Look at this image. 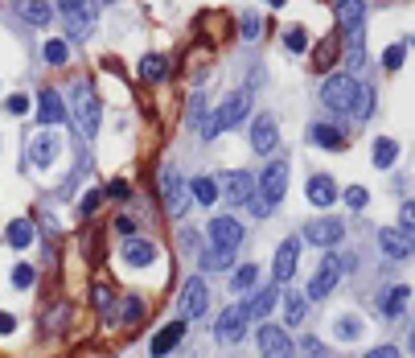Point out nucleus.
Wrapping results in <instances>:
<instances>
[{
    "label": "nucleus",
    "instance_id": "1",
    "mask_svg": "<svg viewBox=\"0 0 415 358\" xmlns=\"http://www.w3.org/2000/svg\"><path fill=\"white\" fill-rule=\"evenodd\" d=\"M370 95L366 83H358L350 70L345 75H329L321 83V103L333 111V116H354V120H362V99Z\"/></svg>",
    "mask_w": 415,
    "mask_h": 358
},
{
    "label": "nucleus",
    "instance_id": "2",
    "mask_svg": "<svg viewBox=\"0 0 415 358\" xmlns=\"http://www.w3.org/2000/svg\"><path fill=\"white\" fill-rule=\"evenodd\" d=\"M251 116V95L247 91H234V95H227L218 107H214V116H210V124L202 128V136L210 140V136H218V132H227V128H234V124H243Z\"/></svg>",
    "mask_w": 415,
    "mask_h": 358
},
{
    "label": "nucleus",
    "instance_id": "3",
    "mask_svg": "<svg viewBox=\"0 0 415 358\" xmlns=\"http://www.w3.org/2000/svg\"><path fill=\"white\" fill-rule=\"evenodd\" d=\"M70 116H74V128H79V136H87V140H91V136L99 132V120H103V103H99V95H95L91 83H79V87H74Z\"/></svg>",
    "mask_w": 415,
    "mask_h": 358
},
{
    "label": "nucleus",
    "instance_id": "4",
    "mask_svg": "<svg viewBox=\"0 0 415 358\" xmlns=\"http://www.w3.org/2000/svg\"><path fill=\"white\" fill-rule=\"evenodd\" d=\"M214 189H218L227 202H234V206H247V202H251V194H255V178H251V173H243V169H227V173H218V178H214Z\"/></svg>",
    "mask_w": 415,
    "mask_h": 358
},
{
    "label": "nucleus",
    "instance_id": "5",
    "mask_svg": "<svg viewBox=\"0 0 415 358\" xmlns=\"http://www.w3.org/2000/svg\"><path fill=\"white\" fill-rule=\"evenodd\" d=\"M284 189H288V161H272L263 169V178L255 181V198L263 206H276L279 198H284Z\"/></svg>",
    "mask_w": 415,
    "mask_h": 358
},
{
    "label": "nucleus",
    "instance_id": "6",
    "mask_svg": "<svg viewBox=\"0 0 415 358\" xmlns=\"http://www.w3.org/2000/svg\"><path fill=\"white\" fill-rule=\"evenodd\" d=\"M58 13L70 21V38H87L95 29V4L91 0H58Z\"/></svg>",
    "mask_w": 415,
    "mask_h": 358
},
{
    "label": "nucleus",
    "instance_id": "7",
    "mask_svg": "<svg viewBox=\"0 0 415 358\" xmlns=\"http://www.w3.org/2000/svg\"><path fill=\"white\" fill-rule=\"evenodd\" d=\"M206 239H210V247L234 251V247L243 243V223L231 219V215H218V219H210V223H206Z\"/></svg>",
    "mask_w": 415,
    "mask_h": 358
},
{
    "label": "nucleus",
    "instance_id": "8",
    "mask_svg": "<svg viewBox=\"0 0 415 358\" xmlns=\"http://www.w3.org/2000/svg\"><path fill=\"white\" fill-rule=\"evenodd\" d=\"M255 342H259V355L263 358H292L296 355V346H292V338H288L284 325H259Z\"/></svg>",
    "mask_w": 415,
    "mask_h": 358
},
{
    "label": "nucleus",
    "instance_id": "9",
    "mask_svg": "<svg viewBox=\"0 0 415 358\" xmlns=\"http://www.w3.org/2000/svg\"><path fill=\"white\" fill-rule=\"evenodd\" d=\"M337 280H341V268H337V251H325V260L317 264L313 280H309V297H313V301L329 297V293L337 288Z\"/></svg>",
    "mask_w": 415,
    "mask_h": 358
},
{
    "label": "nucleus",
    "instance_id": "10",
    "mask_svg": "<svg viewBox=\"0 0 415 358\" xmlns=\"http://www.w3.org/2000/svg\"><path fill=\"white\" fill-rule=\"evenodd\" d=\"M181 321H193V317H202L206 313V305H210V293H206V280L202 276H189L185 280V288H181Z\"/></svg>",
    "mask_w": 415,
    "mask_h": 358
},
{
    "label": "nucleus",
    "instance_id": "11",
    "mask_svg": "<svg viewBox=\"0 0 415 358\" xmlns=\"http://www.w3.org/2000/svg\"><path fill=\"white\" fill-rule=\"evenodd\" d=\"M304 239L313 247H337L345 239V223L341 219H313V223L304 226Z\"/></svg>",
    "mask_w": 415,
    "mask_h": 358
},
{
    "label": "nucleus",
    "instance_id": "12",
    "mask_svg": "<svg viewBox=\"0 0 415 358\" xmlns=\"http://www.w3.org/2000/svg\"><path fill=\"white\" fill-rule=\"evenodd\" d=\"M243 334H247V313H243V305L222 309V313H218V325H214V338H218V342H243Z\"/></svg>",
    "mask_w": 415,
    "mask_h": 358
},
{
    "label": "nucleus",
    "instance_id": "13",
    "mask_svg": "<svg viewBox=\"0 0 415 358\" xmlns=\"http://www.w3.org/2000/svg\"><path fill=\"white\" fill-rule=\"evenodd\" d=\"M161 185H165V210L173 215V219H181L185 215V185H181V173L173 169V165H165V173H161Z\"/></svg>",
    "mask_w": 415,
    "mask_h": 358
},
{
    "label": "nucleus",
    "instance_id": "14",
    "mask_svg": "<svg viewBox=\"0 0 415 358\" xmlns=\"http://www.w3.org/2000/svg\"><path fill=\"white\" fill-rule=\"evenodd\" d=\"M378 247H382V256L395 260V264L412 260V239H407L403 231H395V226H382V231H378Z\"/></svg>",
    "mask_w": 415,
    "mask_h": 358
},
{
    "label": "nucleus",
    "instance_id": "15",
    "mask_svg": "<svg viewBox=\"0 0 415 358\" xmlns=\"http://www.w3.org/2000/svg\"><path fill=\"white\" fill-rule=\"evenodd\" d=\"M62 120H66V99L58 91H42L38 95V124L42 128H58Z\"/></svg>",
    "mask_w": 415,
    "mask_h": 358
},
{
    "label": "nucleus",
    "instance_id": "16",
    "mask_svg": "<svg viewBox=\"0 0 415 358\" xmlns=\"http://www.w3.org/2000/svg\"><path fill=\"white\" fill-rule=\"evenodd\" d=\"M276 144H279L276 120H272V116H259V120L251 124V148H255L259 157H268V153H276Z\"/></svg>",
    "mask_w": 415,
    "mask_h": 358
},
{
    "label": "nucleus",
    "instance_id": "17",
    "mask_svg": "<svg viewBox=\"0 0 415 358\" xmlns=\"http://www.w3.org/2000/svg\"><path fill=\"white\" fill-rule=\"evenodd\" d=\"M304 198H309L317 210H329V206L337 202V185H333V178H329V173H313V178H309V185H304Z\"/></svg>",
    "mask_w": 415,
    "mask_h": 358
},
{
    "label": "nucleus",
    "instance_id": "18",
    "mask_svg": "<svg viewBox=\"0 0 415 358\" xmlns=\"http://www.w3.org/2000/svg\"><path fill=\"white\" fill-rule=\"evenodd\" d=\"M296 256H300V239H284L276 247V264H272V276L276 284H288L292 272H296Z\"/></svg>",
    "mask_w": 415,
    "mask_h": 358
},
{
    "label": "nucleus",
    "instance_id": "19",
    "mask_svg": "<svg viewBox=\"0 0 415 358\" xmlns=\"http://www.w3.org/2000/svg\"><path fill=\"white\" fill-rule=\"evenodd\" d=\"M58 153H62V140H58L54 128H46V132L33 140V148H29V157H33V165H38V169H49V165L58 161Z\"/></svg>",
    "mask_w": 415,
    "mask_h": 358
},
{
    "label": "nucleus",
    "instance_id": "20",
    "mask_svg": "<svg viewBox=\"0 0 415 358\" xmlns=\"http://www.w3.org/2000/svg\"><path fill=\"white\" fill-rule=\"evenodd\" d=\"M120 260H124L128 268H148V264H156V243H148V239H128L124 251H120Z\"/></svg>",
    "mask_w": 415,
    "mask_h": 358
},
{
    "label": "nucleus",
    "instance_id": "21",
    "mask_svg": "<svg viewBox=\"0 0 415 358\" xmlns=\"http://www.w3.org/2000/svg\"><path fill=\"white\" fill-rule=\"evenodd\" d=\"M333 8H337V25H341V33L362 29V21H366V4H362V0H333Z\"/></svg>",
    "mask_w": 415,
    "mask_h": 358
},
{
    "label": "nucleus",
    "instance_id": "22",
    "mask_svg": "<svg viewBox=\"0 0 415 358\" xmlns=\"http://www.w3.org/2000/svg\"><path fill=\"white\" fill-rule=\"evenodd\" d=\"M185 329H189L185 321H173V325H165V329H161V334L148 342V355H152V358H165V355H169V350H173V346H177V342L185 338Z\"/></svg>",
    "mask_w": 415,
    "mask_h": 358
},
{
    "label": "nucleus",
    "instance_id": "23",
    "mask_svg": "<svg viewBox=\"0 0 415 358\" xmlns=\"http://www.w3.org/2000/svg\"><path fill=\"white\" fill-rule=\"evenodd\" d=\"M276 301H279V288H255V297L243 301V313H247V321H251V317H268Z\"/></svg>",
    "mask_w": 415,
    "mask_h": 358
},
{
    "label": "nucleus",
    "instance_id": "24",
    "mask_svg": "<svg viewBox=\"0 0 415 358\" xmlns=\"http://www.w3.org/2000/svg\"><path fill=\"white\" fill-rule=\"evenodd\" d=\"M309 140L313 144H321V148H345V128H337V124H313L309 128Z\"/></svg>",
    "mask_w": 415,
    "mask_h": 358
},
{
    "label": "nucleus",
    "instance_id": "25",
    "mask_svg": "<svg viewBox=\"0 0 415 358\" xmlns=\"http://www.w3.org/2000/svg\"><path fill=\"white\" fill-rule=\"evenodd\" d=\"M4 239H8V247L25 251V247L33 243V223H29V219H13V223L4 226Z\"/></svg>",
    "mask_w": 415,
    "mask_h": 358
},
{
    "label": "nucleus",
    "instance_id": "26",
    "mask_svg": "<svg viewBox=\"0 0 415 358\" xmlns=\"http://www.w3.org/2000/svg\"><path fill=\"white\" fill-rule=\"evenodd\" d=\"M407 297H412V288H407V284H395L386 297H378L382 317H399V313H403V305H407Z\"/></svg>",
    "mask_w": 415,
    "mask_h": 358
},
{
    "label": "nucleus",
    "instance_id": "27",
    "mask_svg": "<svg viewBox=\"0 0 415 358\" xmlns=\"http://www.w3.org/2000/svg\"><path fill=\"white\" fill-rule=\"evenodd\" d=\"M197 260H202V268H206V272H227V268H234V251H222V247H206Z\"/></svg>",
    "mask_w": 415,
    "mask_h": 358
},
{
    "label": "nucleus",
    "instance_id": "28",
    "mask_svg": "<svg viewBox=\"0 0 415 358\" xmlns=\"http://www.w3.org/2000/svg\"><path fill=\"white\" fill-rule=\"evenodd\" d=\"M345 42H350V54H345L350 70H362V66H366V33L354 29V33H345Z\"/></svg>",
    "mask_w": 415,
    "mask_h": 358
},
{
    "label": "nucleus",
    "instance_id": "29",
    "mask_svg": "<svg viewBox=\"0 0 415 358\" xmlns=\"http://www.w3.org/2000/svg\"><path fill=\"white\" fill-rule=\"evenodd\" d=\"M395 157H399V144H395L391 136H378V140H374V169H391Z\"/></svg>",
    "mask_w": 415,
    "mask_h": 358
},
{
    "label": "nucleus",
    "instance_id": "30",
    "mask_svg": "<svg viewBox=\"0 0 415 358\" xmlns=\"http://www.w3.org/2000/svg\"><path fill=\"white\" fill-rule=\"evenodd\" d=\"M362 329H366V325H362V317H354V313H341V317H337V325H333V334H337L341 342H358V338H362Z\"/></svg>",
    "mask_w": 415,
    "mask_h": 358
},
{
    "label": "nucleus",
    "instance_id": "31",
    "mask_svg": "<svg viewBox=\"0 0 415 358\" xmlns=\"http://www.w3.org/2000/svg\"><path fill=\"white\" fill-rule=\"evenodd\" d=\"M304 309H309V305H304V297L284 288V325H300V321H304Z\"/></svg>",
    "mask_w": 415,
    "mask_h": 358
},
{
    "label": "nucleus",
    "instance_id": "32",
    "mask_svg": "<svg viewBox=\"0 0 415 358\" xmlns=\"http://www.w3.org/2000/svg\"><path fill=\"white\" fill-rule=\"evenodd\" d=\"M165 70H169V66H165L161 54H144V58H140V79H144V83H161Z\"/></svg>",
    "mask_w": 415,
    "mask_h": 358
},
{
    "label": "nucleus",
    "instance_id": "33",
    "mask_svg": "<svg viewBox=\"0 0 415 358\" xmlns=\"http://www.w3.org/2000/svg\"><path fill=\"white\" fill-rule=\"evenodd\" d=\"M337 54H341V42H337V33H329V38L317 45V54H313V58H317V70H329V66L337 62Z\"/></svg>",
    "mask_w": 415,
    "mask_h": 358
},
{
    "label": "nucleus",
    "instance_id": "34",
    "mask_svg": "<svg viewBox=\"0 0 415 358\" xmlns=\"http://www.w3.org/2000/svg\"><path fill=\"white\" fill-rule=\"evenodd\" d=\"M42 58H46L49 66H66V62H70V45L62 42V38H49V42L42 45Z\"/></svg>",
    "mask_w": 415,
    "mask_h": 358
},
{
    "label": "nucleus",
    "instance_id": "35",
    "mask_svg": "<svg viewBox=\"0 0 415 358\" xmlns=\"http://www.w3.org/2000/svg\"><path fill=\"white\" fill-rule=\"evenodd\" d=\"M189 194L202 202V206H214L218 202V189H214V178H193V185H189Z\"/></svg>",
    "mask_w": 415,
    "mask_h": 358
},
{
    "label": "nucleus",
    "instance_id": "36",
    "mask_svg": "<svg viewBox=\"0 0 415 358\" xmlns=\"http://www.w3.org/2000/svg\"><path fill=\"white\" fill-rule=\"evenodd\" d=\"M21 17L33 25H49V4L46 0H21Z\"/></svg>",
    "mask_w": 415,
    "mask_h": 358
},
{
    "label": "nucleus",
    "instance_id": "37",
    "mask_svg": "<svg viewBox=\"0 0 415 358\" xmlns=\"http://www.w3.org/2000/svg\"><path fill=\"white\" fill-rule=\"evenodd\" d=\"M255 280H259V268H255V264H243V268L234 272V293H247V288H255Z\"/></svg>",
    "mask_w": 415,
    "mask_h": 358
},
{
    "label": "nucleus",
    "instance_id": "38",
    "mask_svg": "<svg viewBox=\"0 0 415 358\" xmlns=\"http://www.w3.org/2000/svg\"><path fill=\"white\" fill-rule=\"evenodd\" d=\"M284 45H288L292 54H304V49H309V33H304L300 25H292V29L284 33Z\"/></svg>",
    "mask_w": 415,
    "mask_h": 358
},
{
    "label": "nucleus",
    "instance_id": "39",
    "mask_svg": "<svg viewBox=\"0 0 415 358\" xmlns=\"http://www.w3.org/2000/svg\"><path fill=\"white\" fill-rule=\"evenodd\" d=\"M345 202H350V210H366L370 189L366 185H350V189H345Z\"/></svg>",
    "mask_w": 415,
    "mask_h": 358
},
{
    "label": "nucleus",
    "instance_id": "40",
    "mask_svg": "<svg viewBox=\"0 0 415 358\" xmlns=\"http://www.w3.org/2000/svg\"><path fill=\"white\" fill-rule=\"evenodd\" d=\"M238 33H243L247 42H259V33H263V21H259L255 13H247V17H243V29H238Z\"/></svg>",
    "mask_w": 415,
    "mask_h": 358
},
{
    "label": "nucleus",
    "instance_id": "41",
    "mask_svg": "<svg viewBox=\"0 0 415 358\" xmlns=\"http://www.w3.org/2000/svg\"><path fill=\"white\" fill-rule=\"evenodd\" d=\"M99 202H103V189H87V194L79 198V215H87V219H91L95 210H99Z\"/></svg>",
    "mask_w": 415,
    "mask_h": 358
},
{
    "label": "nucleus",
    "instance_id": "42",
    "mask_svg": "<svg viewBox=\"0 0 415 358\" xmlns=\"http://www.w3.org/2000/svg\"><path fill=\"white\" fill-rule=\"evenodd\" d=\"M395 231H403L407 239L415 235V206H412V202H403V210H399V226H395Z\"/></svg>",
    "mask_w": 415,
    "mask_h": 358
},
{
    "label": "nucleus",
    "instance_id": "43",
    "mask_svg": "<svg viewBox=\"0 0 415 358\" xmlns=\"http://www.w3.org/2000/svg\"><path fill=\"white\" fill-rule=\"evenodd\" d=\"M33 280H38V272L29 268V264H17V268H13V288H29Z\"/></svg>",
    "mask_w": 415,
    "mask_h": 358
},
{
    "label": "nucleus",
    "instance_id": "44",
    "mask_svg": "<svg viewBox=\"0 0 415 358\" xmlns=\"http://www.w3.org/2000/svg\"><path fill=\"white\" fill-rule=\"evenodd\" d=\"M4 111H8V116H25V111H29V95H8V99H4Z\"/></svg>",
    "mask_w": 415,
    "mask_h": 358
},
{
    "label": "nucleus",
    "instance_id": "45",
    "mask_svg": "<svg viewBox=\"0 0 415 358\" xmlns=\"http://www.w3.org/2000/svg\"><path fill=\"white\" fill-rule=\"evenodd\" d=\"M103 198H115V202H124V198H132V185H128V181H111V185H107V189H103Z\"/></svg>",
    "mask_w": 415,
    "mask_h": 358
},
{
    "label": "nucleus",
    "instance_id": "46",
    "mask_svg": "<svg viewBox=\"0 0 415 358\" xmlns=\"http://www.w3.org/2000/svg\"><path fill=\"white\" fill-rule=\"evenodd\" d=\"M403 54H407V45H391V49L382 54V62H386V70H399V66H403Z\"/></svg>",
    "mask_w": 415,
    "mask_h": 358
},
{
    "label": "nucleus",
    "instance_id": "47",
    "mask_svg": "<svg viewBox=\"0 0 415 358\" xmlns=\"http://www.w3.org/2000/svg\"><path fill=\"white\" fill-rule=\"evenodd\" d=\"M111 231H115V235H124V239H136V223H132V219H124V215L111 223Z\"/></svg>",
    "mask_w": 415,
    "mask_h": 358
},
{
    "label": "nucleus",
    "instance_id": "48",
    "mask_svg": "<svg viewBox=\"0 0 415 358\" xmlns=\"http://www.w3.org/2000/svg\"><path fill=\"white\" fill-rule=\"evenodd\" d=\"M91 293H95V305H99V309H111V288H107V284H95Z\"/></svg>",
    "mask_w": 415,
    "mask_h": 358
},
{
    "label": "nucleus",
    "instance_id": "49",
    "mask_svg": "<svg viewBox=\"0 0 415 358\" xmlns=\"http://www.w3.org/2000/svg\"><path fill=\"white\" fill-rule=\"evenodd\" d=\"M13 329H17V317H13V313H0V338H8Z\"/></svg>",
    "mask_w": 415,
    "mask_h": 358
},
{
    "label": "nucleus",
    "instance_id": "50",
    "mask_svg": "<svg viewBox=\"0 0 415 358\" xmlns=\"http://www.w3.org/2000/svg\"><path fill=\"white\" fill-rule=\"evenodd\" d=\"M136 317H140V301H128L124 313H120V321H136Z\"/></svg>",
    "mask_w": 415,
    "mask_h": 358
},
{
    "label": "nucleus",
    "instance_id": "51",
    "mask_svg": "<svg viewBox=\"0 0 415 358\" xmlns=\"http://www.w3.org/2000/svg\"><path fill=\"white\" fill-rule=\"evenodd\" d=\"M300 350H304V355H317V358H321V342H317V338H304V342H300Z\"/></svg>",
    "mask_w": 415,
    "mask_h": 358
},
{
    "label": "nucleus",
    "instance_id": "52",
    "mask_svg": "<svg viewBox=\"0 0 415 358\" xmlns=\"http://www.w3.org/2000/svg\"><path fill=\"white\" fill-rule=\"evenodd\" d=\"M366 358H399V350H395V346H378V350H370Z\"/></svg>",
    "mask_w": 415,
    "mask_h": 358
},
{
    "label": "nucleus",
    "instance_id": "53",
    "mask_svg": "<svg viewBox=\"0 0 415 358\" xmlns=\"http://www.w3.org/2000/svg\"><path fill=\"white\" fill-rule=\"evenodd\" d=\"M268 4H272V8H279V4H284V0H268Z\"/></svg>",
    "mask_w": 415,
    "mask_h": 358
},
{
    "label": "nucleus",
    "instance_id": "54",
    "mask_svg": "<svg viewBox=\"0 0 415 358\" xmlns=\"http://www.w3.org/2000/svg\"><path fill=\"white\" fill-rule=\"evenodd\" d=\"M107 4H111V0H107Z\"/></svg>",
    "mask_w": 415,
    "mask_h": 358
}]
</instances>
